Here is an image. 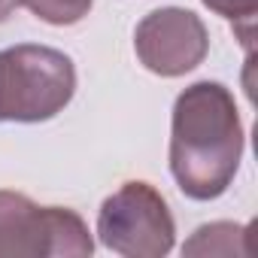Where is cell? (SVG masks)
Segmentation results:
<instances>
[{"mask_svg": "<svg viewBox=\"0 0 258 258\" xmlns=\"http://www.w3.org/2000/svg\"><path fill=\"white\" fill-rule=\"evenodd\" d=\"M243 146L246 134L231 88L201 79L179 91L170 115V173L185 198H222L240 170Z\"/></svg>", "mask_w": 258, "mask_h": 258, "instance_id": "cell-1", "label": "cell"}, {"mask_svg": "<svg viewBox=\"0 0 258 258\" xmlns=\"http://www.w3.org/2000/svg\"><path fill=\"white\" fill-rule=\"evenodd\" d=\"M73 94L76 67L61 49L19 43L0 52V121H49Z\"/></svg>", "mask_w": 258, "mask_h": 258, "instance_id": "cell-2", "label": "cell"}, {"mask_svg": "<svg viewBox=\"0 0 258 258\" xmlns=\"http://www.w3.org/2000/svg\"><path fill=\"white\" fill-rule=\"evenodd\" d=\"M94 240L79 213L40 207L22 191L0 188V258H85Z\"/></svg>", "mask_w": 258, "mask_h": 258, "instance_id": "cell-3", "label": "cell"}, {"mask_svg": "<svg viewBox=\"0 0 258 258\" xmlns=\"http://www.w3.org/2000/svg\"><path fill=\"white\" fill-rule=\"evenodd\" d=\"M97 237L124 258H164L176 243V222L155 185L131 179L100 204Z\"/></svg>", "mask_w": 258, "mask_h": 258, "instance_id": "cell-4", "label": "cell"}, {"mask_svg": "<svg viewBox=\"0 0 258 258\" xmlns=\"http://www.w3.org/2000/svg\"><path fill=\"white\" fill-rule=\"evenodd\" d=\"M134 52L149 73L176 79L204 64L210 52V31L191 10L161 7L137 25Z\"/></svg>", "mask_w": 258, "mask_h": 258, "instance_id": "cell-5", "label": "cell"}, {"mask_svg": "<svg viewBox=\"0 0 258 258\" xmlns=\"http://www.w3.org/2000/svg\"><path fill=\"white\" fill-rule=\"evenodd\" d=\"M246 225L210 222L201 225L182 246V255H246Z\"/></svg>", "mask_w": 258, "mask_h": 258, "instance_id": "cell-6", "label": "cell"}, {"mask_svg": "<svg viewBox=\"0 0 258 258\" xmlns=\"http://www.w3.org/2000/svg\"><path fill=\"white\" fill-rule=\"evenodd\" d=\"M19 4H25L40 22L46 25H55V28H70L76 22H82L94 0H19Z\"/></svg>", "mask_w": 258, "mask_h": 258, "instance_id": "cell-7", "label": "cell"}, {"mask_svg": "<svg viewBox=\"0 0 258 258\" xmlns=\"http://www.w3.org/2000/svg\"><path fill=\"white\" fill-rule=\"evenodd\" d=\"M201 4H204L210 13L228 19V22L237 28V34H240V40L246 43V49H249V37H252L255 16H258V0H201Z\"/></svg>", "mask_w": 258, "mask_h": 258, "instance_id": "cell-8", "label": "cell"}, {"mask_svg": "<svg viewBox=\"0 0 258 258\" xmlns=\"http://www.w3.org/2000/svg\"><path fill=\"white\" fill-rule=\"evenodd\" d=\"M16 7H19V0H0V25L16 13Z\"/></svg>", "mask_w": 258, "mask_h": 258, "instance_id": "cell-9", "label": "cell"}]
</instances>
